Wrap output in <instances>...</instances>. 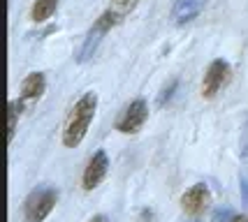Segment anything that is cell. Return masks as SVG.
Here are the masks:
<instances>
[{
  "label": "cell",
  "mask_w": 248,
  "mask_h": 222,
  "mask_svg": "<svg viewBox=\"0 0 248 222\" xmlns=\"http://www.w3.org/2000/svg\"><path fill=\"white\" fill-rule=\"evenodd\" d=\"M239 190H241V199L248 204V178H241V183H239Z\"/></svg>",
  "instance_id": "cell-15"
},
{
  "label": "cell",
  "mask_w": 248,
  "mask_h": 222,
  "mask_svg": "<svg viewBox=\"0 0 248 222\" xmlns=\"http://www.w3.org/2000/svg\"><path fill=\"white\" fill-rule=\"evenodd\" d=\"M56 7H58V0H35V5H32V21L35 23H42L46 21V19H51V14L56 12Z\"/></svg>",
  "instance_id": "cell-10"
},
{
  "label": "cell",
  "mask_w": 248,
  "mask_h": 222,
  "mask_svg": "<svg viewBox=\"0 0 248 222\" xmlns=\"http://www.w3.org/2000/svg\"><path fill=\"white\" fill-rule=\"evenodd\" d=\"M121 21V16L116 14L114 10H107L100 19L95 21V26L91 28V32L86 35V42H84V46H81V51H79V63H86L88 58L93 56V51L97 49V44H100V40H102V35L111 28V26H116V23Z\"/></svg>",
  "instance_id": "cell-3"
},
{
  "label": "cell",
  "mask_w": 248,
  "mask_h": 222,
  "mask_svg": "<svg viewBox=\"0 0 248 222\" xmlns=\"http://www.w3.org/2000/svg\"><path fill=\"white\" fill-rule=\"evenodd\" d=\"M232 222H248V215H234Z\"/></svg>",
  "instance_id": "cell-17"
},
{
  "label": "cell",
  "mask_w": 248,
  "mask_h": 222,
  "mask_svg": "<svg viewBox=\"0 0 248 222\" xmlns=\"http://www.w3.org/2000/svg\"><path fill=\"white\" fill-rule=\"evenodd\" d=\"M58 192L54 188H35L23 201V220L26 222H44L56 208Z\"/></svg>",
  "instance_id": "cell-2"
},
{
  "label": "cell",
  "mask_w": 248,
  "mask_h": 222,
  "mask_svg": "<svg viewBox=\"0 0 248 222\" xmlns=\"http://www.w3.org/2000/svg\"><path fill=\"white\" fill-rule=\"evenodd\" d=\"M19 111H21V104H16V102H10V127H7V139H14V132H16V116H19Z\"/></svg>",
  "instance_id": "cell-12"
},
{
  "label": "cell",
  "mask_w": 248,
  "mask_h": 222,
  "mask_svg": "<svg viewBox=\"0 0 248 222\" xmlns=\"http://www.w3.org/2000/svg\"><path fill=\"white\" fill-rule=\"evenodd\" d=\"M95 109H97L95 93H84V95L77 100V104L72 106V111L67 116V123H65V130H63L65 148H77L84 141L88 127H91V120L95 116Z\"/></svg>",
  "instance_id": "cell-1"
},
{
  "label": "cell",
  "mask_w": 248,
  "mask_h": 222,
  "mask_svg": "<svg viewBox=\"0 0 248 222\" xmlns=\"http://www.w3.org/2000/svg\"><path fill=\"white\" fill-rule=\"evenodd\" d=\"M204 2L206 0H176V2H174V10H172L174 23L181 26V23L193 21L195 16L204 10Z\"/></svg>",
  "instance_id": "cell-8"
},
{
  "label": "cell",
  "mask_w": 248,
  "mask_h": 222,
  "mask_svg": "<svg viewBox=\"0 0 248 222\" xmlns=\"http://www.w3.org/2000/svg\"><path fill=\"white\" fill-rule=\"evenodd\" d=\"M176 86H179V81H172V84H170L167 88H165V90H162V95L158 97V104L165 106V102H170V100H172L174 90H176Z\"/></svg>",
  "instance_id": "cell-13"
},
{
  "label": "cell",
  "mask_w": 248,
  "mask_h": 222,
  "mask_svg": "<svg viewBox=\"0 0 248 222\" xmlns=\"http://www.w3.org/2000/svg\"><path fill=\"white\" fill-rule=\"evenodd\" d=\"M109 171V158L105 150H95L93 153V158L88 160L86 169H84V178H81V183H84V190H95L97 185L105 180V176H107Z\"/></svg>",
  "instance_id": "cell-6"
},
{
  "label": "cell",
  "mask_w": 248,
  "mask_h": 222,
  "mask_svg": "<svg viewBox=\"0 0 248 222\" xmlns=\"http://www.w3.org/2000/svg\"><path fill=\"white\" fill-rule=\"evenodd\" d=\"M146 118H149V106L144 100H135V102H130L125 109H123V114L119 116L116 120V130L123 132V134H135V132H140L144 123H146Z\"/></svg>",
  "instance_id": "cell-4"
},
{
  "label": "cell",
  "mask_w": 248,
  "mask_h": 222,
  "mask_svg": "<svg viewBox=\"0 0 248 222\" xmlns=\"http://www.w3.org/2000/svg\"><path fill=\"white\" fill-rule=\"evenodd\" d=\"M227 74H230V65L225 60H214V63L209 65V70L204 74V81H202V97L206 100H211V97L216 95L218 90L223 88V84L227 81Z\"/></svg>",
  "instance_id": "cell-7"
},
{
  "label": "cell",
  "mask_w": 248,
  "mask_h": 222,
  "mask_svg": "<svg viewBox=\"0 0 248 222\" xmlns=\"http://www.w3.org/2000/svg\"><path fill=\"white\" fill-rule=\"evenodd\" d=\"M137 2H140V0H111V10L123 19L130 10H135V5H137Z\"/></svg>",
  "instance_id": "cell-11"
},
{
  "label": "cell",
  "mask_w": 248,
  "mask_h": 222,
  "mask_svg": "<svg viewBox=\"0 0 248 222\" xmlns=\"http://www.w3.org/2000/svg\"><path fill=\"white\" fill-rule=\"evenodd\" d=\"M44 74L42 72H31L21 84V97L23 100H37V97L44 93Z\"/></svg>",
  "instance_id": "cell-9"
},
{
  "label": "cell",
  "mask_w": 248,
  "mask_h": 222,
  "mask_svg": "<svg viewBox=\"0 0 248 222\" xmlns=\"http://www.w3.org/2000/svg\"><path fill=\"white\" fill-rule=\"evenodd\" d=\"M209 204H211V192H209V188H206L204 183H195L193 188L186 190L184 197H181V208H184V213L190 215V218L202 215Z\"/></svg>",
  "instance_id": "cell-5"
},
{
  "label": "cell",
  "mask_w": 248,
  "mask_h": 222,
  "mask_svg": "<svg viewBox=\"0 0 248 222\" xmlns=\"http://www.w3.org/2000/svg\"><path fill=\"white\" fill-rule=\"evenodd\" d=\"M232 218H234V213L230 211V208H218L214 213V222H232Z\"/></svg>",
  "instance_id": "cell-14"
},
{
  "label": "cell",
  "mask_w": 248,
  "mask_h": 222,
  "mask_svg": "<svg viewBox=\"0 0 248 222\" xmlns=\"http://www.w3.org/2000/svg\"><path fill=\"white\" fill-rule=\"evenodd\" d=\"M88 222H109V218H107V215H93Z\"/></svg>",
  "instance_id": "cell-16"
}]
</instances>
